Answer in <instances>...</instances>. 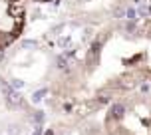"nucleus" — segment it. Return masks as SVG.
Wrapping results in <instances>:
<instances>
[{"mask_svg":"<svg viewBox=\"0 0 151 135\" xmlns=\"http://www.w3.org/2000/svg\"><path fill=\"white\" fill-rule=\"evenodd\" d=\"M32 2H52V0H32Z\"/></svg>","mask_w":151,"mask_h":135,"instance_id":"nucleus-6","label":"nucleus"},{"mask_svg":"<svg viewBox=\"0 0 151 135\" xmlns=\"http://www.w3.org/2000/svg\"><path fill=\"white\" fill-rule=\"evenodd\" d=\"M26 0H0V54L22 38L26 26Z\"/></svg>","mask_w":151,"mask_h":135,"instance_id":"nucleus-4","label":"nucleus"},{"mask_svg":"<svg viewBox=\"0 0 151 135\" xmlns=\"http://www.w3.org/2000/svg\"><path fill=\"white\" fill-rule=\"evenodd\" d=\"M42 135H106L99 125L98 113H80L70 111L60 113L58 119H54Z\"/></svg>","mask_w":151,"mask_h":135,"instance_id":"nucleus-5","label":"nucleus"},{"mask_svg":"<svg viewBox=\"0 0 151 135\" xmlns=\"http://www.w3.org/2000/svg\"><path fill=\"white\" fill-rule=\"evenodd\" d=\"M96 113L106 135H151V83L119 91Z\"/></svg>","mask_w":151,"mask_h":135,"instance_id":"nucleus-2","label":"nucleus"},{"mask_svg":"<svg viewBox=\"0 0 151 135\" xmlns=\"http://www.w3.org/2000/svg\"><path fill=\"white\" fill-rule=\"evenodd\" d=\"M143 83H151V16H125L62 62L50 90L62 113H96L119 91Z\"/></svg>","mask_w":151,"mask_h":135,"instance_id":"nucleus-1","label":"nucleus"},{"mask_svg":"<svg viewBox=\"0 0 151 135\" xmlns=\"http://www.w3.org/2000/svg\"><path fill=\"white\" fill-rule=\"evenodd\" d=\"M129 4V0H68V14L80 24L96 26L98 32L125 18Z\"/></svg>","mask_w":151,"mask_h":135,"instance_id":"nucleus-3","label":"nucleus"}]
</instances>
